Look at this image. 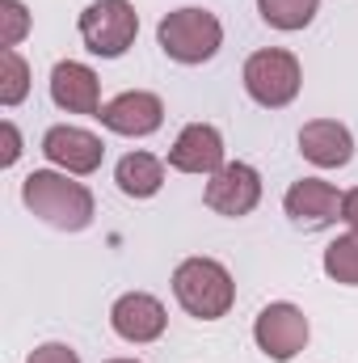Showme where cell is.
<instances>
[{
	"label": "cell",
	"mask_w": 358,
	"mask_h": 363,
	"mask_svg": "<svg viewBox=\"0 0 358 363\" xmlns=\"http://www.w3.org/2000/svg\"><path fill=\"white\" fill-rule=\"evenodd\" d=\"M21 203L59 233H81L93 224V194L85 182H72L55 169H34L21 182Z\"/></svg>",
	"instance_id": "1"
},
{
	"label": "cell",
	"mask_w": 358,
	"mask_h": 363,
	"mask_svg": "<svg viewBox=\"0 0 358 363\" xmlns=\"http://www.w3.org/2000/svg\"><path fill=\"white\" fill-rule=\"evenodd\" d=\"M173 296L190 317L219 321V317H228V308L236 300V283H232L228 267H219L215 258H185L173 271Z\"/></svg>",
	"instance_id": "2"
},
{
	"label": "cell",
	"mask_w": 358,
	"mask_h": 363,
	"mask_svg": "<svg viewBox=\"0 0 358 363\" xmlns=\"http://www.w3.org/2000/svg\"><path fill=\"white\" fill-rule=\"evenodd\" d=\"M156 43L178 64H207L224 43V26L207 9H178L156 26Z\"/></svg>",
	"instance_id": "3"
},
{
	"label": "cell",
	"mask_w": 358,
	"mask_h": 363,
	"mask_svg": "<svg viewBox=\"0 0 358 363\" xmlns=\"http://www.w3.org/2000/svg\"><path fill=\"white\" fill-rule=\"evenodd\" d=\"M304 85V72H299V60L282 47H266V51H253L245 60V89L258 106L266 110H282L295 101V93Z\"/></svg>",
	"instance_id": "4"
},
{
	"label": "cell",
	"mask_w": 358,
	"mask_h": 363,
	"mask_svg": "<svg viewBox=\"0 0 358 363\" xmlns=\"http://www.w3.org/2000/svg\"><path fill=\"white\" fill-rule=\"evenodd\" d=\"M135 34H139V13H135L131 0H93L89 9L81 13V38L101 60L127 55Z\"/></svg>",
	"instance_id": "5"
},
{
	"label": "cell",
	"mask_w": 358,
	"mask_h": 363,
	"mask_svg": "<svg viewBox=\"0 0 358 363\" xmlns=\"http://www.w3.org/2000/svg\"><path fill=\"white\" fill-rule=\"evenodd\" d=\"M253 338H258V347L266 351L270 359L287 363L308 347V317H304L295 304H282V300H278V304H266V308L258 313Z\"/></svg>",
	"instance_id": "6"
},
{
	"label": "cell",
	"mask_w": 358,
	"mask_h": 363,
	"mask_svg": "<svg viewBox=\"0 0 358 363\" xmlns=\"http://www.w3.org/2000/svg\"><path fill=\"white\" fill-rule=\"evenodd\" d=\"M258 203H262V174L253 165H245V161L224 165L219 174H211V182H207V207L219 211V216L241 220Z\"/></svg>",
	"instance_id": "7"
},
{
	"label": "cell",
	"mask_w": 358,
	"mask_h": 363,
	"mask_svg": "<svg viewBox=\"0 0 358 363\" xmlns=\"http://www.w3.org/2000/svg\"><path fill=\"white\" fill-rule=\"evenodd\" d=\"M97 118L114 135H135L139 140V135H152L165 123V101L148 89H127V93H118L114 101H105Z\"/></svg>",
	"instance_id": "8"
},
{
	"label": "cell",
	"mask_w": 358,
	"mask_h": 363,
	"mask_svg": "<svg viewBox=\"0 0 358 363\" xmlns=\"http://www.w3.org/2000/svg\"><path fill=\"white\" fill-rule=\"evenodd\" d=\"M165 304L156 300V296H148V291H127L122 300H114V308H110V325H114V334L118 338H127V342H156L161 334H165Z\"/></svg>",
	"instance_id": "9"
},
{
	"label": "cell",
	"mask_w": 358,
	"mask_h": 363,
	"mask_svg": "<svg viewBox=\"0 0 358 363\" xmlns=\"http://www.w3.org/2000/svg\"><path fill=\"white\" fill-rule=\"evenodd\" d=\"M287 216L291 224H299L304 233L329 228L333 220H342V194L321 178H304L287 190Z\"/></svg>",
	"instance_id": "10"
},
{
	"label": "cell",
	"mask_w": 358,
	"mask_h": 363,
	"mask_svg": "<svg viewBox=\"0 0 358 363\" xmlns=\"http://www.w3.org/2000/svg\"><path fill=\"white\" fill-rule=\"evenodd\" d=\"M42 157H47L51 165H59V169L85 178V174H93V169L101 165L105 148H101V140H97L93 131H85V127H51V131L42 135Z\"/></svg>",
	"instance_id": "11"
},
{
	"label": "cell",
	"mask_w": 358,
	"mask_h": 363,
	"mask_svg": "<svg viewBox=\"0 0 358 363\" xmlns=\"http://www.w3.org/2000/svg\"><path fill=\"white\" fill-rule=\"evenodd\" d=\"M169 165L181 174H219L224 161V135L211 123H190L169 148Z\"/></svg>",
	"instance_id": "12"
},
{
	"label": "cell",
	"mask_w": 358,
	"mask_h": 363,
	"mask_svg": "<svg viewBox=\"0 0 358 363\" xmlns=\"http://www.w3.org/2000/svg\"><path fill=\"white\" fill-rule=\"evenodd\" d=\"M51 101L68 114H101V85L89 64L64 60L51 68Z\"/></svg>",
	"instance_id": "13"
},
{
	"label": "cell",
	"mask_w": 358,
	"mask_h": 363,
	"mask_svg": "<svg viewBox=\"0 0 358 363\" xmlns=\"http://www.w3.org/2000/svg\"><path fill=\"white\" fill-rule=\"evenodd\" d=\"M299 152L321 169H342L354 157V135L337 118H312L299 131Z\"/></svg>",
	"instance_id": "14"
},
{
	"label": "cell",
	"mask_w": 358,
	"mask_h": 363,
	"mask_svg": "<svg viewBox=\"0 0 358 363\" xmlns=\"http://www.w3.org/2000/svg\"><path fill=\"white\" fill-rule=\"evenodd\" d=\"M114 182L127 199H152L165 186V165L152 152H127L114 169Z\"/></svg>",
	"instance_id": "15"
},
{
	"label": "cell",
	"mask_w": 358,
	"mask_h": 363,
	"mask_svg": "<svg viewBox=\"0 0 358 363\" xmlns=\"http://www.w3.org/2000/svg\"><path fill=\"white\" fill-rule=\"evenodd\" d=\"M258 13L274 30H304L321 13V0H258Z\"/></svg>",
	"instance_id": "16"
},
{
	"label": "cell",
	"mask_w": 358,
	"mask_h": 363,
	"mask_svg": "<svg viewBox=\"0 0 358 363\" xmlns=\"http://www.w3.org/2000/svg\"><path fill=\"white\" fill-rule=\"evenodd\" d=\"M325 274L337 279V283H346V287H358V233L337 237L325 250Z\"/></svg>",
	"instance_id": "17"
},
{
	"label": "cell",
	"mask_w": 358,
	"mask_h": 363,
	"mask_svg": "<svg viewBox=\"0 0 358 363\" xmlns=\"http://www.w3.org/2000/svg\"><path fill=\"white\" fill-rule=\"evenodd\" d=\"M30 93V64L17 51H0V106H17Z\"/></svg>",
	"instance_id": "18"
},
{
	"label": "cell",
	"mask_w": 358,
	"mask_h": 363,
	"mask_svg": "<svg viewBox=\"0 0 358 363\" xmlns=\"http://www.w3.org/2000/svg\"><path fill=\"white\" fill-rule=\"evenodd\" d=\"M30 34V13L21 0H0V47L13 51L21 38Z\"/></svg>",
	"instance_id": "19"
},
{
	"label": "cell",
	"mask_w": 358,
	"mask_h": 363,
	"mask_svg": "<svg viewBox=\"0 0 358 363\" xmlns=\"http://www.w3.org/2000/svg\"><path fill=\"white\" fill-rule=\"evenodd\" d=\"M25 363H81V355H76L72 347H64V342H42V347L30 351Z\"/></svg>",
	"instance_id": "20"
},
{
	"label": "cell",
	"mask_w": 358,
	"mask_h": 363,
	"mask_svg": "<svg viewBox=\"0 0 358 363\" xmlns=\"http://www.w3.org/2000/svg\"><path fill=\"white\" fill-rule=\"evenodd\" d=\"M0 135H4V157H0V165L8 169V165H13V161L21 157V135H17V127H13L8 118L0 123Z\"/></svg>",
	"instance_id": "21"
},
{
	"label": "cell",
	"mask_w": 358,
	"mask_h": 363,
	"mask_svg": "<svg viewBox=\"0 0 358 363\" xmlns=\"http://www.w3.org/2000/svg\"><path fill=\"white\" fill-rule=\"evenodd\" d=\"M342 220L358 233V186L350 190V194H342Z\"/></svg>",
	"instance_id": "22"
},
{
	"label": "cell",
	"mask_w": 358,
	"mask_h": 363,
	"mask_svg": "<svg viewBox=\"0 0 358 363\" xmlns=\"http://www.w3.org/2000/svg\"><path fill=\"white\" fill-rule=\"evenodd\" d=\"M105 363H139V359H105Z\"/></svg>",
	"instance_id": "23"
}]
</instances>
